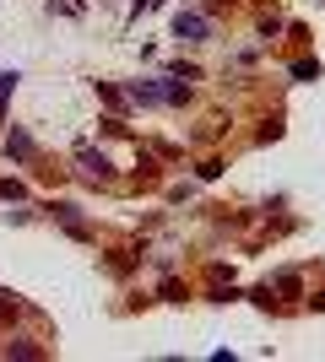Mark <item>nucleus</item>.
I'll return each instance as SVG.
<instances>
[{
    "instance_id": "nucleus-4",
    "label": "nucleus",
    "mask_w": 325,
    "mask_h": 362,
    "mask_svg": "<svg viewBox=\"0 0 325 362\" xmlns=\"http://www.w3.org/2000/svg\"><path fill=\"white\" fill-rule=\"evenodd\" d=\"M6 151H11L16 163H28V157H33V141L22 136V130H11V141H6Z\"/></svg>"
},
{
    "instance_id": "nucleus-1",
    "label": "nucleus",
    "mask_w": 325,
    "mask_h": 362,
    "mask_svg": "<svg viewBox=\"0 0 325 362\" xmlns=\"http://www.w3.org/2000/svg\"><path fill=\"white\" fill-rule=\"evenodd\" d=\"M130 98H136V103H185V81H173V76H152V81H136Z\"/></svg>"
},
{
    "instance_id": "nucleus-3",
    "label": "nucleus",
    "mask_w": 325,
    "mask_h": 362,
    "mask_svg": "<svg viewBox=\"0 0 325 362\" xmlns=\"http://www.w3.org/2000/svg\"><path fill=\"white\" fill-rule=\"evenodd\" d=\"M81 173L87 179H108V157L103 151H81Z\"/></svg>"
},
{
    "instance_id": "nucleus-2",
    "label": "nucleus",
    "mask_w": 325,
    "mask_h": 362,
    "mask_svg": "<svg viewBox=\"0 0 325 362\" xmlns=\"http://www.w3.org/2000/svg\"><path fill=\"white\" fill-rule=\"evenodd\" d=\"M206 33H212V22H206V16H190V11L173 16V38H185V44H201Z\"/></svg>"
}]
</instances>
